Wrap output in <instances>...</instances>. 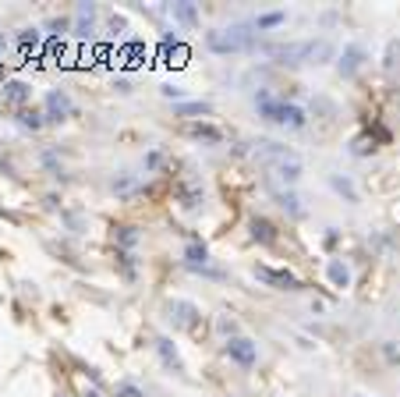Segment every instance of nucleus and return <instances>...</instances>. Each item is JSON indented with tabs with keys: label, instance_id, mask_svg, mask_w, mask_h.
Instances as JSON below:
<instances>
[{
	"label": "nucleus",
	"instance_id": "nucleus-1",
	"mask_svg": "<svg viewBox=\"0 0 400 397\" xmlns=\"http://www.w3.org/2000/svg\"><path fill=\"white\" fill-rule=\"evenodd\" d=\"M269 57H276L280 64H326L333 57V43L329 40H298V43H276V47H266Z\"/></svg>",
	"mask_w": 400,
	"mask_h": 397
},
{
	"label": "nucleus",
	"instance_id": "nucleus-2",
	"mask_svg": "<svg viewBox=\"0 0 400 397\" xmlns=\"http://www.w3.org/2000/svg\"><path fill=\"white\" fill-rule=\"evenodd\" d=\"M206 47L213 54H245L255 47V33H248V25H230V29H209L206 33Z\"/></svg>",
	"mask_w": 400,
	"mask_h": 397
},
{
	"label": "nucleus",
	"instance_id": "nucleus-3",
	"mask_svg": "<svg viewBox=\"0 0 400 397\" xmlns=\"http://www.w3.org/2000/svg\"><path fill=\"white\" fill-rule=\"evenodd\" d=\"M255 107L266 121L273 125H283V128H301L305 125V110L298 103H287V100H273V96H255Z\"/></svg>",
	"mask_w": 400,
	"mask_h": 397
},
{
	"label": "nucleus",
	"instance_id": "nucleus-4",
	"mask_svg": "<svg viewBox=\"0 0 400 397\" xmlns=\"http://www.w3.org/2000/svg\"><path fill=\"white\" fill-rule=\"evenodd\" d=\"M255 277L276 291H301V280L290 270H276V266H255Z\"/></svg>",
	"mask_w": 400,
	"mask_h": 397
},
{
	"label": "nucleus",
	"instance_id": "nucleus-5",
	"mask_svg": "<svg viewBox=\"0 0 400 397\" xmlns=\"http://www.w3.org/2000/svg\"><path fill=\"white\" fill-rule=\"evenodd\" d=\"M47 117H50V121H68V117H75V103H71V96H68L64 89H50V93H47Z\"/></svg>",
	"mask_w": 400,
	"mask_h": 397
},
{
	"label": "nucleus",
	"instance_id": "nucleus-6",
	"mask_svg": "<svg viewBox=\"0 0 400 397\" xmlns=\"http://www.w3.org/2000/svg\"><path fill=\"white\" fill-rule=\"evenodd\" d=\"M227 355H230V362H237V365H245V369H252V365L259 362V347H255L248 337H230V340H227Z\"/></svg>",
	"mask_w": 400,
	"mask_h": 397
},
{
	"label": "nucleus",
	"instance_id": "nucleus-7",
	"mask_svg": "<svg viewBox=\"0 0 400 397\" xmlns=\"http://www.w3.org/2000/svg\"><path fill=\"white\" fill-rule=\"evenodd\" d=\"M269 171H273V181H280V185H287V188L301 181V160H298L294 153H290V156H283V160H276Z\"/></svg>",
	"mask_w": 400,
	"mask_h": 397
},
{
	"label": "nucleus",
	"instance_id": "nucleus-8",
	"mask_svg": "<svg viewBox=\"0 0 400 397\" xmlns=\"http://www.w3.org/2000/svg\"><path fill=\"white\" fill-rule=\"evenodd\" d=\"M167 319L174 326H192L199 319V309L192 301H184V298H174V301H167Z\"/></svg>",
	"mask_w": 400,
	"mask_h": 397
},
{
	"label": "nucleus",
	"instance_id": "nucleus-9",
	"mask_svg": "<svg viewBox=\"0 0 400 397\" xmlns=\"http://www.w3.org/2000/svg\"><path fill=\"white\" fill-rule=\"evenodd\" d=\"M252 156H255L259 163H266V167H273L276 160H283V156H290V149H287V146H280V142H269V139H262V142H255V149H252Z\"/></svg>",
	"mask_w": 400,
	"mask_h": 397
},
{
	"label": "nucleus",
	"instance_id": "nucleus-10",
	"mask_svg": "<svg viewBox=\"0 0 400 397\" xmlns=\"http://www.w3.org/2000/svg\"><path fill=\"white\" fill-rule=\"evenodd\" d=\"M170 18L184 29H195L199 25V8L192 4V0H177V4H170Z\"/></svg>",
	"mask_w": 400,
	"mask_h": 397
},
{
	"label": "nucleus",
	"instance_id": "nucleus-11",
	"mask_svg": "<svg viewBox=\"0 0 400 397\" xmlns=\"http://www.w3.org/2000/svg\"><path fill=\"white\" fill-rule=\"evenodd\" d=\"M184 266H192V270H206V266H209V248H206L202 241L184 245Z\"/></svg>",
	"mask_w": 400,
	"mask_h": 397
},
{
	"label": "nucleus",
	"instance_id": "nucleus-12",
	"mask_svg": "<svg viewBox=\"0 0 400 397\" xmlns=\"http://www.w3.org/2000/svg\"><path fill=\"white\" fill-rule=\"evenodd\" d=\"M156 344V351H160V358H163V365H170V369H184V362H181V355H177V347H174V340L170 337H156L153 340Z\"/></svg>",
	"mask_w": 400,
	"mask_h": 397
},
{
	"label": "nucleus",
	"instance_id": "nucleus-13",
	"mask_svg": "<svg viewBox=\"0 0 400 397\" xmlns=\"http://www.w3.org/2000/svg\"><path fill=\"white\" fill-rule=\"evenodd\" d=\"M93 18H96V8L93 4H78V11H75V36L78 40H86L93 33Z\"/></svg>",
	"mask_w": 400,
	"mask_h": 397
},
{
	"label": "nucleus",
	"instance_id": "nucleus-14",
	"mask_svg": "<svg viewBox=\"0 0 400 397\" xmlns=\"http://www.w3.org/2000/svg\"><path fill=\"white\" fill-rule=\"evenodd\" d=\"M361 61H365V50H361V47H347V50L340 54V64H336V68H340V75L347 79V75H354V71L361 68Z\"/></svg>",
	"mask_w": 400,
	"mask_h": 397
},
{
	"label": "nucleus",
	"instance_id": "nucleus-15",
	"mask_svg": "<svg viewBox=\"0 0 400 397\" xmlns=\"http://www.w3.org/2000/svg\"><path fill=\"white\" fill-rule=\"evenodd\" d=\"M29 96H33V89H29L25 82H18V79H15V82H4V100H8V103L22 107Z\"/></svg>",
	"mask_w": 400,
	"mask_h": 397
},
{
	"label": "nucleus",
	"instance_id": "nucleus-16",
	"mask_svg": "<svg viewBox=\"0 0 400 397\" xmlns=\"http://www.w3.org/2000/svg\"><path fill=\"white\" fill-rule=\"evenodd\" d=\"M252 238H255V241H262V245H273V241H276V231H273V224H269V220L252 217Z\"/></svg>",
	"mask_w": 400,
	"mask_h": 397
},
{
	"label": "nucleus",
	"instance_id": "nucleus-17",
	"mask_svg": "<svg viewBox=\"0 0 400 397\" xmlns=\"http://www.w3.org/2000/svg\"><path fill=\"white\" fill-rule=\"evenodd\" d=\"M188 135H195V139H202V142H223V135H220V128H213V125H188Z\"/></svg>",
	"mask_w": 400,
	"mask_h": 397
},
{
	"label": "nucleus",
	"instance_id": "nucleus-18",
	"mask_svg": "<svg viewBox=\"0 0 400 397\" xmlns=\"http://www.w3.org/2000/svg\"><path fill=\"white\" fill-rule=\"evenodd\" d=\"M326 273H329V280H333L336 287H347V284H351V270H347V266H343L340 259H329Z\"/></svg>",
	"mask_w": 400,
	"mask_h": 397
},
{
	"label": "nucleus",
	"instance_id": "nucleus-19",
	"mask_svg": "<svg viewBox=\"0 0 400 397\" xmlns=\"http://www.w3.org/2000/svg\"><path fill=\"white\" fill-rule=\"evenodd\" d=\"M43 117H47V114L29 110V107H22V110H18V125H22V128H29V132H40V128H43Z\"/></svg>",
	"mask_w": 400,
	"mask_h": 397
},
{
	"label": "nucleus",
	"instance_id": "nucleus-20",
	"mask_svg": "<svg viewBox=\"0 0 400 397\" xmlns=\"http://www.w3.org/2000/svg\"><path fill=\"white\" fill-rule=\"evenodd\" d=\"M283 22H287V15H283V11H269V15H259L252 25H255L259 33H266V29H276V25H283Z\"/></svg>",
	"mask_w": 400,
	"mask_h": 397
},
{
	"label": "nucleus",
	"instance_id": "nucleus-21",
	"mask_svg": "<svg viewBox=\"0 0 400 397\" xmlns=\"http://www.w3.org/2000/svg\"><path fill=\"white\" fill-rule=\"evenodd\" d=\"M276 202H280L290 217H305V206H301V199H298L294 192H280V195H276Z\"/></svg>",
	"mask_w": 400,
	"mask_h": 397
},
{
	"label": "nucleus",
	"instance_id": "nucleus-22",
	"mask_svg": "<svg viewBox=\"0 0 400 397\" xmlns=\"http://www.w3.org/2000/svg\"><path fill=\"white\" fill-rule=\"evenodd\" d=\"M40 43H43V33L40 29H22L18 33V47L22 50H40Z\"/></svg>",
	"mask_w": 400,
	"mask_h": 397
},
{
	"label": "nucleus",
	"instance_id": "nucleus-23",
	"mask_svg": "<svg viewBox=\"0 0 400 397\" xmlns=\"http://www.w3.org/2000/svg\"><path fill=\"white\" fill-rule=\"evenodd\" d=\"M174 110H177V117H192V114H209L213 107L206 100H192V103H177Z\"/></svg>",
	"mask_w": 400,
	"mask_h": 397
},
{
	"label": "nucleus",
	"instance_id": "nucleus-24",
	"mask_svg": "<svg viewBox=\"0 0 400 397\" xmlns=\"http://www.w3.org/2000/svg\"><path fill=\"white\" fill-rule=\"evenodd\" d=\"M329 185H333V188H336V192H340V195H343L347 202H358V192H354V185H351L347 178H340V174H333V178H329Z\"/></svg>",
	"mask_w": 400,
	"mask_h": 397
},
{
	"label": "nucleus",
	"instance_id": "nucleus-25",
	"mask_svg": "<svg viewBox=\"0 0 400 397\" xmlns=\"http://www.w3.org/2000/svg\"><path fill=\"white\" fill-rule=\"evenodd\" d=\"M117 241H121L124 248H131V245L139 241V231H135V227H121V231H117Z\"/></svg>",
	"mask_w": 400,
	"mask_h": 397
},
{
	"label": "nucleus",
	"instance_id": "nucleus-26",
	"mask_svg": "<svg viewBox=\"0 0 400 397\" xmlns=\"http://www.w3.org/2000/svg\"><path fill=\"white\" fill-rule=\"evenodd\" d=\"M375 149V142L372 139H354V146H351V153L354 156H365V153H372Z\"/></svg>",
	"mask_w": 400,
	"mask_h": 397
},
{
	"label": "nucleus",
	"instance_id": "nucleus-27",
	"mask_svg": "<svg viewBox=\"0 0 400 397\" xmlns=\"http://www.w3.org/2000/svg\"><path fill=\"white\" fill-rule=\"evenodd\" d=\"M216 330H220V333H227V340H230V337H234V330H237V323H234V319H227V316H220V319H216Z\"/></svg>",
	"mask_w": 400,
	"mask_h": 397
},
{
	"label": "nucleus",
	"instance_id": "nucleus-28",
	"mask_svg": "<svg viewBox=\"0 0 400 397\" xmlns=\"http://www.w3.org/2000/svg\"><path fill=\"white\" fill-rule=\"evenodd\" d=\"M117 397H142V390H139L135 383H121V386H117Z\"/></svg>",
	"mask_w": 400,
	"mask_h": 397
},
{
	"label": "nucleus",
	"instance_id": "nucleus-29",
	"mask_svg": "<svg viewBox=\"0 0 400 397\" xmlns=\"http://www.w3.org/2000/svg\"><path fill=\"white\" fill-rule=\"evenodd\" d=\"M110 29H114V36H124V29H128V22H124L121 15H114V18H110Z\"/></svg>",
	"mask_w": 400,
	"mask_h": 397
},
{
	"label": "nucleus",
	"instance_id": "nucleus-30",
	"mask_svg": "<svg viewBox=\"0 0 400 397\" xmlns=\"http://www.w3.org/2000/svg\"><path fill=\"white\" fill-rule=\"evenodd\" d=\"M121 263H124V277H135V259L128 252H121Z\"/></svg>",
	"mask_w": 400,
	"mask_h": 397
},
{
	"label": "nucleus",
	"instance_id": "nucleus-31",
	"mask_svg": "<svg viewBox=\"0 0 400 397\" xmlns=\"http://www.w3.org/2000/svg\"><path fill=\"white\" fill-rule=\"evenodd\" d=\"M163 96H167V100H181L184 93H181L177 86H163Z\"/></svg>",
	"mask_w": 400,
	"mask_h": 397
},
{
	"label": "nucleus",
	"instance_id": "nucleus-32",
	"mask_svg": "<svg viewBox=\"0 0 400 397\" xmlns=\"http://www.w3.org/2000/svg\"><path fill=\"white\" fill-rule=\"evenodd\" d=\"M86 397H100V393H96V390H86Z\"/></svg>",
	"mask_w": 400,
	"mask_h": 397
},
{
	"label": "nucleus",
	"instance_id": "nucleus-33",
	"mask_svg": "<svg viewBox=\"0 0 400 397\" xmlns=\"http://www.w3.org/2000/svg\"><path fill=\"white\" fill-rule=\"evenodd\" d=\"M358 397H368V393H358Z\"/></svg>",
	"mask_w": 400,
	"mask_h": 397
}]
</instances>
